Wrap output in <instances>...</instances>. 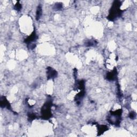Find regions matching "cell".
<instances>
[{"label":"cell","instance_id":"6da1fadb","mask_svg":"<svg viewBox=\"0 0 137 137\" xmlns=\"http://www.w3.org/2000/svg\"><path fill=\"white\" fill-rule=\"evenodd\" d=\"M121 6V2L119 1H115L113 3L109 14L107 17L109 20L114 21L121 16L122 14V11L120 9Z\"/></svg>","mask_w":137,"mask_h":137},{"label":"cell","instance_id":"7a4b0ae2","mask_svg":"<svg viewBox=\"0 0 137 137\" xmlns=\"http://www.w3.org/2000/svg\"><path fill=\"white\" fill-rule=\"evenodd\" d=\"M122 113V109H118L114 111H111L110 115L108 116L107 121L112 125H119L121 123Z\"/></svg>","mask_w":137,"mask_h":137},{"label":"cell","instance_id":"3957f363","mask_svg":"<svg viewBox=\"0 0 137 137\" xmlns=\"http://www.w3.org/2000/svg\"><path fill=\"white\" fill-rule=\"evenodd\" d=\"M52 106V102L49 100L45 102L41 109V114L42 118L44 120H48L52 116L51 107Z\"/></svg>","mask_w":137,"mask_h":137},{"label":"cell","instance_id":"277c9868","mask_svg":"<svg viewBox=\"0 0 137 137\" xmlns=\"http://www.w3.org/2000/svg\"><path fill=\"white\" fill-rule=\"evenodd\" d=\"M38 36L36 34L35 31H34L30 35L28 38L25 39V42L27 44H29L30 45V46L34 44L33 42L35 41V40L37 39Z\"/></svg>","mask_w":137,"mask_h":137},{"label":"cell","instance_id":"5b68a950","mask_svg":"<svg viewBox=\"0 0 137 137\" xmlns=\"http://www.w3.org/2000/svg\"><path fill=\"white\" fill-rule=\"evenodd\" d=\"M57 72L56 70H55L51 67L47 68V76L48 79H54L57 77Z\"/></svg>","mask_w":137,"mask_h":137},{"label":"cell","instance_id":"8992f818","mask_svg":"<svg viewBox=\"0 0 137 137\" xmlns=\"http://www.w3.org/2000/svg\"><path fill=\"white\" fill-rule=\"evenodd\" d=\"M0 103H1V108H7L9 110H11V105L9 102L7 100L6 97H2L0 101Z\"/></svg>","mask_w":137,"mask_h":137},{"label":"cell","instance_id":"52a82bcc","mask_svg":"<svg viewBox=\"0 0 137 137\" xmlns=\"http://www.w3.org/2000/svg\"><path fill=\"white\" fill-rule=\"evenodd\" d=\"M117 72L116 68H115L113 70H112L111 72H109L107 75V79L109 80H115L117 78Z\"/></svg>","mask_w":137,"mask_h":137},{"label":"cell","instance_id":"ba28073f","mask_svg":"<svg viewBox=\"0 0 137 137\" xmlns=\"http://www.w3.org/2000/svg\"><path fill=\"white\" fill-rule=\"evenodd\" d=\"M41 15H42V8H41V6H39L38 7L37 10H36V19L37 20H39L40 19Z\"/></svg>","mask_w":137,"mask_h":137},{"label":"cell","instance_id":"9c48e42d","mask_svg":"<svg viewBox=\"0 0 137 137\" xmlns=\"http://www.w3.org/2000/svg\"><path fill=\"white\" fill-rule=\"evenodd\" d=\"M108 130V127L106 125H100L99 126L98 130H99V133H101V134L103 133L104 132H106ZM100 133L99 134V135H100Z\"/></svg>","mask_w":137,"mask_h":137},{"label":"cell","instance_id":"30bf717a","mask_svg":"<svg viewBox=\"0 0 137 137\" xmlns=\"http://www.w3.org/2000/svg\"><path fill=\"white\" fill-rule=\"evenodd\" d=\"M95 44H97V42L95 41H88L86 43V45L88 47H91L94 46V45H95Z\"/></svg>","mask_w":137,"mask_h":137},{"label":"cell","instance_id":"8fae6325","mask_svg":"<svg viewBox=\"0 0 137 137\" xmlns=\"http://www.w3.org/2000/svg\"><path fill=\"white\" fill-rule=\"evenodd\" d=\"M21 4L19 3V1H18L15 6V9L17 11H20L21 10Z\"/></svg>","mask_w":137,"mask_h":137},{"label":"cell","instance_id":"7c38bea8","mask_svg":"<svg viewBox=\"0 0 137 137\" xmlns=\"http://www.w3.org/2000/svg\"><path fill=\"white\" fill-rule=\"evenodd\" d=\"M28 116H29V120L31 121H33L36 118V116L34 113H30V115H29Z\"/></svg>","mask_w":137,"mask_h":137},{"label":"cell","instance_id":"4fadbf2b","mask_svg":"<svg viewBox=\"0 0 137 137\" xmlns=\"http://www.w3.org/2000/svg\"><path fill=\"white\" fill-rule=\"evenodd\" d=\"M135 115H136L134 111H132L129 114V117L130 118H131V119L133 120V119H134L135 117Z\"/></svg>","mask_w":137,"mask_h":137},{"label":"cell","instance_id":"5bb4252c","mask_svg":"<svg viewBox=\"0 0 137 137\" xmlns=\"http://www.w3.org/2000/svg\"><path fill=\"white\" fill-rule=\"evenodd\" d=\"M62 5L61 3H58V4H57L55 5V9L56 10H61V9H62Z\"/></svg>","mask_w":137,"mask_h":137}]
</instances>
